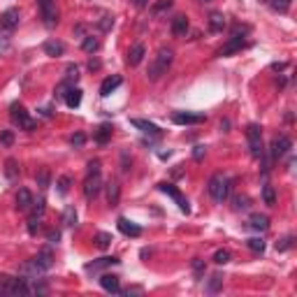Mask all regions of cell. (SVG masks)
Listing matches in <instances>:
<instances>
[{
    "label": "cell",
    "mask_w": 297,
    "mask_h": 297,
    "mask_svg": "<svg viewBox=\"0 0 297 297\" xmlns=\"http://www.w3.org/2000/svg\"><path fill=\"white\" fill-rule=\"evenodd\" d=\"M112 265H119V258H100V260H93L86 265V272L88 274H97V272H103V269H107V267Z\"/></svg>",
    "instance_id": "obj_16"
},
{
    "label": "cell",
    "mask_w": 297,
    "mask_h": 297,
    "mask_svg": "<svg viewBox=\"0 0 297 297\" xmlns=\"http://www.w3.org/2000/svg\"><path fill=\"white\" fill-rule=\"evenodd\" d=\"M188 28H190V24H188V17H183V14H176L174 19H172L170 24V31L174 37H186Z\"/></svg>",
    "instance_id": "obj_11"
},
{
    "label": "cell",
    "mask_w": 297,
    "mask_h": 297,
    "mask_svg": "<svg viewBox=\"0 0 297 297\" xmlns=\"http://www.w3.org/2000/svg\"><path fill=\"white\" fill-rule=\"evenodd\" d=\"M207 190H209V195L214 197V202H223L225 197H228V193H230V179H228L223 172H216V174L209 179V183H207Z\"/></svg>",
    "instance_id": "obj_2"
},
{
    "label": "cell",
    "mask_w": 297,
    "mask_h": 297,
    "mask_svg": "<svg viewBox=\"0 0 297 297\" xmlns=\"http://www.w3.org/2000/svg\"><path fill=\"white\" fill-rule=\"evenodd\" d=\"M63 225L65 228H74L77 225V212H74V207H65V212H63Z\"/></svg>",
    "instance_id": "obj_29"
},
{
    "label": "cell",
    "mask_w": 297,
    "mask_h": 297,
    "mask_svg": "<svg viewBox=\"0 0 297 297\" xmlns=\"http://www.w3.org/2000/svg\"><path fill=\"white\" fill-rule=\"evenodd\" d=\"M221 288H223V274H212V279L207 283V292H209V295H216Z\"/></svg>",
    "instance_id": "obj_28"
},
{
    "label": "cell",
    "mask_w": 297,
    "mask_h": 297,
    "mask_svg": "<svg viewBox=\"0 0 297 297\" xmlns=\"http://www.w3.org/2000/svg\"><path fill=\"white\" fill-rule=\"evenodd\" d=\"M88 67H91V70H97V67H100V63H97V61H91V63H88Z\"/></svg>",
    "instance_id": "obj_54"
},
{
    "label": "cell",
    "mask_w": 297,
    "mask_h": 297,
    "mask_svg": "<svg viewBox=\"0 0 297 297\" xmlns=\"http://www.w3.org/2000/svg\"><path fill=\"white\" fill-rule=\"evenodd\" d=\"M33 262H35V265L40 267L42 272H49V269L54 267V253H51L49 249H44V251H40V253L33 258Z\"/></svg>",
    "instance_id": "obj_15"
},
{
    "label": "cell",
    "mask_w": 297,
    "mask_h": 297,
    "mask_svg": "<svg viewBox=\"0 0 297 297\" xmlns=\"http://www.w3.org/2000/svg\"><path fill=\"white\" fill-rule=\"evenodd\" d=\"M35 179H37V186L40 188H49V170H40V174H37Z\"/></svg>",
    "instance_id": "obj_42"
},
{
    "label": "cell",
    "mask_w": 297,
    "mask_h": 297,
    "mask_svg": "<svg viewBox=\"0 0 297 297\" xmlns=\"http://www.w3.org/2000/svg\"><path fill=\"white\" fill-rule=\"evenodd\" d=\"M47 239L51 244H58V242H61V230H49L47 232Z\"/></svg>",
    "instance_id": "obj_47"
},
{
    "label": "cell",
    "mask_w": 297,
    "mask_h": 297,
    "mask_svg": "<svg viewBox=\"0 0 297 297\" xmlns=\"http://www.w3.org/2000/svg\"><path fill=\"white\" fill-rule=\"evenodd\" d=\"M44 209H47L44 200L33 202V207H31V216H28V232H31V235H37V232H40V228H42Z\"/></svg>",
    "instance_id": "obj_5"
},
{
    "label": "cell",
    "mask_w": 297,
    "mask_h": 297,
    "mask_svg": "<svg viewBox=\"0 0 297 297\" xmlns=\"http://www.w3.org/2000/svg\"><path fill=\"white\" fill-rule=\"evenodd\" d=\"M290 246H292V235H285L283 239H279V242H276V251H279V253L288 251Z\"/></svg>",
    "instance_id": "obj_39"
},
{
    "label": "cell",
    "mask_w": 297,
    "mask_h": 297,
    "mask_svg": "<svg viewBox=\"0 0 297 297\" xmlns=\"http://www.w3.org/2000/svg\"><path fill=\"white\" fill-rule=\"evenodd\" d=\"M133 5L135 7H146L149 5V0H133Z\"/></svg>",
    "instance_id": "obj_52"
},
{
    "label": "cell",
    "mask_w": 297,
    "mask_h": 297,
    "mask_svg": "<svg viewBox=\"0 0 297 297\" xmlns=\"http://www.w3.org/2000/svg\"><path fill=\"white\" fill-rule=\"evenodd\" d=\"M158 188H160L163 193H167V195H170L172 200H174L176 205H179V209H181L183 214H188V212H190V207H188V200L181 195V190H179V188H174L172 183H158Z\"/></svg>",
    "instance_id": "obj_8"
},
{
    "label": "cell",
    "mask_w": 297,
    "mask_h": 297,
    "mask_svg": "<svg viewBox=\"0 0 297 297\" xmlns=\"http://www.w3.org/2000/svg\"><path fill=\"white\" fill-rule=\"evenodd\" d=\"M290 149H292V140H290V137H288V135H279V137L272 142V151H269V153H272V158L276 160V158L285 156Z\"/></svg>",
    "instance_id": "obj_10"
},
{
    "label": "cell",
    "mask_w": 297,
    "mask_h": 297,
    "mask_svg": "<svg viewBox=\"0 0 297 297\" xmlns=\"http://www.w3.org/2000/svg\"><path fill=\"white\" fill-rule=\"evenodd\" d=\"M246 207H249V197H242V195L235 197V209H246Z\"/></svg>",
    "instance_id": "obj_48"
},
{
    "label": "cell",
    "mask_w": 297,
    "mask_h": 297,
    "mask_svg": "<svg viewBox=\"0 0 297 297\" xmlns=\"http://www.w3.org/2000/svg\"><path fill=\"white\" fill-rule=\"evenodd\" d=\"M100 190H103V179H100V174L86 176V181H84V197L86 200H95Z\"/></svg>",
    "instance_id": "obj_9"
},
{
    "label": "cell",
    "mask_w": 297,
    "mask_h": 297,
    "mask_svg": "<svg viewBox=\"0 0 297 297\" xmlns=\"http://www.w3.org/2000/svg\"><path fill=\"white\" fill-rule=\"evenodd\" d=\"M193 272H195V276H197V279H202V276H205V260L195 258V260H193Z\"/></svg>",
    "instance_id": "obj_41"
},
{
    "label": "cell",
    "mask_w": 297,
    "mask_h": 297,
    "mask_svg": "<svg viewBox=\"0 0 297 297\" xmlns=\"http://www.w3.org/2000/svg\"><path fill=\"white\" fill-rule=\"evenodd\" d=\"M246 31H249V28H239V26H237L235 31H232L230 42L225 44L223 49H219V54L216 56H230V54H235V51H239V49L244 47V33Z\"/></svg>",
    "instance_id": "obj_7"
},
{
    "label": "cell",
    "mask_w": 297,
    "mask_h": 297,
    "mask_svg": "<svg viewBox=\"0 0 297 297\" xmlns=\"http://www.w3.org/2000/svg\"><path fill=\"white\" fill-rule=\"evenodd\" d=\"M265 3H269V0H265Z\"/></svg>",
    "instance_id": "obj_55"
},
{
    "label": "cell",
    "mask_w": 297,
    "mask_h": 297,
    "mask_svg": "<svg viewBox=\"0 0 297 297\" xmlns=\"http://www.w3.org/2000/svg\"><path fill=\"white\" fill-rule=\"evenodd\" d=\"M172 121L179 123V126H195V123L205 121V116L202 114H188V112H174V114H172Z\"/></svg>",
    "instance_id": "obj_12"
},
{
    "label": "cell",
    "mask_w": 297,
    "mask_h": 297,
    "mask_svg": "<svg viewBox=\"0 0 297 297\" xmlns=\"http://www.w3.org/2000/svg\"><path fill=\"white\" fill-rule=\"evenodd\" d=\"M112 26H114V17H103L100 19V28H103V31H110Z\"/></svg>",
    "instance_id": "obj_45"
},
{
    "label": "cell",
    "mask_w": 297,
    "mask_h": 297,
    "mask_svg": "<svg viewBox=\"0 0 297 297\" xmlns=\"http://www.w3.org/2000/svg\"><path fill=\"white\" fill-rule=\"evenodd\" d=\"M144 54H146V49H144V44H135L133 49H130V54H128V65H140L142 63V58H144Z\"/></svg>",
    "instance_id": "obj_26"
},
{
    "label": "cell",
    "mask_w": 297,
    "mask_h": 297,
    "mask_svg": "<svg viewBox=\"0 0 297 297\" xmlns=\"http://www.w3.org/2000/svg\"><path fill=\"white\" fill-rule=\"evenodd\" d=\"M228 128H230V121H223V123H221V130H223V133H228Z\"/></svg>",
    "instance_id": "obj_53"
},
{
    "label": "cell",
    "mask_w": 297,
    "mask_h": 297,
    "mask_svg": "<svg viewBox=\"0 0 297 297\" xmlns=\"http://www.w3.org/2000/svg\"><path fill=\"white\" fill-rule=\"evenodd\" d=\"M116 225H119V230H121L126 237H140V235H142V228H140V225L133 223V221H128V219H123V216L116 221Z\"/></svg>",
    "instance_id": "obj_18"
},
{
    "label": "cell",
    "mask_w": 297,
    "mask_h": 297,
    "mask_svg": "<svg viewBox=\"0 0 297 297\" xmlns=\"http://www.w3.org/2000/svg\"><path fill=\"white\" fill-rule=\"evenodd\" d=\"M97 47H100V42H97L95 37H93V35H84V40H81V49H84V51L93 54Z\"/></svg>",
    "instance_id": "obj_31"
},
{
    "label": "cell",
    "mask_w": 297,
    "mask_h": 297,
    "mask_svg": "<svg viewBox=\"0 0 297 297\" xmlns=\"http://www.w3.org/2000/svg\"><path fill=\"white\" fill-rule=\"evenodd\" d=\"M121 170H123V172L130 170V163H128V153H123V156H121Z\"/></svg>",
    "instance_id": "obj_49"
},
{
    "label": "cell",
    "mask_w": 297,
    "mask_h": 297,
    "mask_svg": "<svg viewBox=\"0 0 297 297\" xmlns=\"http://www.w3.org/2000/svg\"><path fill=\"white\" fill-rule=\"evenodd\" d=\"M121 84H123L121 74H112V77H107L103 81V86H100V95H103V97L112 95V91H116V88H119Z\"/></svg>",
    "instance_id": "obj_17"
},
{
    "label": "cell",
    "mask_w": 297,
    "mask_h": 297,
    "mask_svg": "<svg viewBox=\"0 0 297 297\" xmlns=\"http://www.w3.org/2000/svg\"><path fill=\"white\" fill-rule=\"evenodd\" d=\"M5 174H7V179H12V181L19 176V165H17L14 158H10V160L5 163Z\"/></svg>",
    "instance_id": "obj_33"
},
{
    "label": "cell",
    "mask_w": 297,
    "mask_h": 297,
    "mask_svg": "<svg viewBox=\"0 0 297 297\" xmlns=\"http://www.w3.org/2000/svg\"><path fill=\"white\" fill-rule=\"evenodd\" d=\"M205 3H207V0H205Z\"/></svg>",
    "instance_id": "obj_56"
},
{
    "label": "cell",
    "mask_w": 297,
    "mask_h": 297,
    "mask_svg": "<svg viewBox=\"0 0 297 297\" xmlns=\"http://www.w3.org/2000/svg\"><path fill=\"white\" fill-rule=\"evenodd\" d=\"M112 133H114V126L112 123H103V126L95 128V133H93V140L97 142V144H107V142L112 140Z\"/></svg>",
    "instance_id": "obj_19"
},
{
    "label": "cell",
    "mask_w": 297,
    "mask_h": 297,
    "mask_svg": "<svg viewBox=\"0 0 297 297\" xmlns=\"http://www.w3.org/2000/svg\"><path fill=\"white\" fill-rule=\"evenodd\" d=\"M100 285H103L107 292H121V281L116 274H103L100 276Z\"/></svg>",
    "instance_id": "obj_20"
},
{
    "label": "cell",
    "mask_w": 297,
    "mask_h": 297,
    "mask_svg": "<svg viewBox=\"0 0 297 297\" xmlns=\"http://www.w3.org/2000/svg\"><path fill=\"white\" fill-rule=\"evenodd\" d=\"M285 67H288L285 63H274V65H272V70H276V72H283Z\"/></svg>",
    "instance_id": "obj_51"
},
{
    "label": "cell",
    "mask_w": 297,
    "mask_h": 297,
    "mask_svg": "<svg viewBox=\"0 0 297 297\" xmlns=\"http://www.w3.org/2000/svg\"><path fill=\"white\" fill-rule=\"evenodd\" d=\"M70 183H72V179H70L67 174L58 176V181H56V186H58V193H61V195H65L67 190H70Z\"/></svg>",
    "instance_id": "obj_37"
},
{
    "label": "cell",
    "mask_w": 297,
    "mask_h": 297,
    "mask_svg": "<svg viewBox=\"0 0 297 297\" xmlns=\"http://www.w3.org/2000/svg\"><path fill=\"white\" fill-rule=\"evenodd\" d=\"M193 156H195V160H200L202 156H205V146H195V151H193Z\"/></svg>",
    "instance_id": "obj_50"
},
{
    "label": "cell",
    "mask_w": 297,
    "mask_h": 297,
    "mask_svg": "<svg viewBox=\"0 0 297 297\" xmlns=\"http://www.w3.org/2000/svg\"><path fill=\"white\" fill-rule=\"evenodd\" d=\"M172 7V0H160V3H156V5L151 7V14L153 17H160V14L165 12V10H170Z\"/></svg>",
    "instance_id": "obj_35"
},
{
    "label": "cell",
    "mask_w": 297,
    "mask_h": 297,
    "mask_svg": "<svg viewBox=\"0 0 297 297\" xmlns=\"http://www.w3.org/2000/svg\"><path fill=\"white\" fill-rule=\"evenodd\" d=\"M17 26H19V10L10 7V10H5L3 17H0V28H5V31H14Z\"/></svg>",
    "instance_id": "obj_13"
},
{
    "label": "cell",
    "mask_w": 297,
    "mask_h": 297,
    "mask_svg": "<svg viewBox=\"0 0 297 297\" xmlns=\"http://www.w3.org/2000/svg\"><path fill=\"white\" fill-rule=\"evenodd\" d=\"M37 7H40V14L44 19V26L54 28L58 24V10H56L54 0H37Z\"/></svg>",
    "instance_id": "obj_6"
},
{
    "label": "cell",
    "mask_w": 297,
    "mask_h": 297,
    "mask_svg": "<svg viewBox=\"0 0 297 297\" xmlns=\"http://www.w3.org/2000/svg\"><path fill=\"white\" fill-rule=\"evenodd\" d=\"M269 5H272L276 12H288L292 5V0H269Z\"/></svg>",
    "instance_id": "obj_38"
},
{
    "label": "cell",
    "mask_w": 297,
    "mask_h": 297,
    "mask_svg": "<svg viewBox=\"0 0 297 297\" xmlns=\"http://www.w3.org/2000/svg\"><path fill=\"white\" fill-rule=\"evenodd\" d=\"M246 140H249V151L253 158H262L265 156V149H262V130L258 123H251L246 128Z\"/></svg>",
    "instance_id": "obj_4"
},
{
    "label": "cell",
    "mask_w": 297,
    "mask_h": 297,
    "mask_svg": "<svg viewBox=\"0 0 297 297\" xmlns=\"http://www.w3.org/2000/svg\"><path fill=\"white\" fill-rule=\"evenodd\" d=\"M10 116H12V121L17 123L21 130H26V133H33L37 128V123L33 121L31 116H28V112H26V107L24 105H19V103H14L12 107H10Z\"/></svg>",
    "instance_id": "obj_3"
},
{
    "label": "cell",
    "mask_w": 297,
    "mask_h": 297,
    "mask_svg": "<svg viewBox=\"0 0 297 297\" xmlns=\"http://www.w3.org/2000/svg\"><path fill=\"white\" fill-rule=\"evenodd\" d=\"M207 24H209V31H212V33H223V28H225V24H228V21H225L223 12H212V14H209V21H207Z\"/></svg>",
    "instance_id": "obj_22"
},
{
    "label": "cell",
    "mask_w": 297,
    "mask_h": 297,
    "mask_svg": "<svg viewBox=\"0 0 297 297\" xmlns=\"http://www.w3.org/2000/svg\"><path fill=\"white\" fill-rule=\"evenodd\" d=\"M88 174H100V160H88Z\"/></svg>",
    "instance_id": "obj_46"
},
{
    "label": "cell",
    "mask_w": 297,
    "mask_h": 297,
    "mask_svg": "<svg viewBox=\"0 0 297 297\" xmlns=\"http://www.w3.org/2000/svg\"><path fill=\"white\" fill-rule=\"evenodd\" d=\"M172 58H174V51L167 49V47H163L156 56H153V61H151V65H149L146 77L151 79V81H158L163 74H167V70H170V65H172Z\"/></svg>",
    "instance_id": "obj_1"
},
{
    "label": "cell",
    "mask_w": 297,
    "mask_h": 297,
    "mask_svg": "<svg viewBox=\"0 0 297 297\" xmlns=\"http://www.w3.org/2000/svg\"><path fill=\"white\" fill-rule=\"evenodd\" d=\"M130 123H133L135 128H140L142 133H146V135H156V137L160 135V128H158L156 123H151V121H144V119H133Z\"/></svg>",
    "instance_id": "obj_25"
},
{
    "label": "cell",
    "mask_w": 297,
    "mask_h": 297,
    "mask_svg": "<svg viewBox=\"0 0 297 297\" xmlns=\"http://www.w3.org/2000/svg\"><path fill=\"white\" fill-rule=\"evenodd\" d=\"M77 79H79L77 65H67V70H65V81H67V84H72V81H77Z\"/></svg>",
    "instance_id": "obj_40"
},
{
    "label": "cell",
    "mask_w": 297,
    "mask_h": 297,
    "mask_svg": "<svg viewBox=\"0 0 297 297\" xmlns=\"http://www.w3.org/2000/svg\"><path fill=\"white\" fill-rule=\"evenodd\" d=\"M65 105L67 107H72V110H77L79 105H81V88H67V93H65Z\"/></svg>",
    "instance_id": "obj_27"
},
{
    "label": "cell",
    "mask_w": 297,
    "mask_h": 297,
    "mask_svg": "<svg viewBox=\"0 0 297 297\" xmlns=\"http://www.w3.org/2000/svg\"><path fill=\"white\" fill-rule=\"evenodd\" d=\"M42 51H44L47 56H54V58H56V56H63V54H65V44L58 42V40H47V42L42 44Z\"/></svg>",
    "instance_id": "obj_21"
},
{
    "label": "cell",
    "mask_w": 297,
    "mask_h": 297,
    "mask_svg": "<svg viewBox=\"0 0 297 297\" xmlns=\"http://www.w3.org/2000/svg\"><path fill=\"white\" fill-rule=\"evenodd\" d=\"M114 242L110 232H97L95 235V246L97 249H110V244Z\"/></svg>",
    "instance_id": "obj_30"
},
{
    "label": "cell",
    "mask_w": 297,
    "mask_h": 297,
    "mask_svg": "<svg viewBox=\"0 0 297 297\" xmlns=\"http://www.w3.org/2000/svg\"><path fill=\"white\" fill-rule=\"evenodd\" d=\"M105 188H107V205L116 207L119 205V200H121V186H119L116 181H110Z\"/></svg>",
    "instance_id": "obj_24"
},
{
    "label": "cell",
    "mask_w": 297,
    "mask_h": 297,
    "mask_svg": "<svg viewBox=\"0 0 297 297\" xmlns=\"http://www.w3.org/2000/svg\"><path fill=\"white\" fill-rule=\"evenodd\" d=\"M262 200H265V205H269V207L276 205V193H274V186L267 183V186L262 188Z\"/></svg>",
    "instance_id": "obj_32"
},
{
    "label": "cell",
    "mask_w": 297,
    "mask_h": 297,
    "mask_svg": "<svg viewBox=\"0 0 297 297\" xmlns=\"http://www.w3.org/2000/svg\"><path fill=\"white\" fill-rule=\"evenodd\" d=\"M249 228L255 232H265L267 228H269V219H267L265 214H253L249 219Z\"/></svg>",
    "instance_id": "obj_23"
},
{
    "label": "cell",
    "mask_w": 297,
    "mask_h": 297,
    "mask_svg": "<svg viewBox=\"0 0 297 297\" xmlns=\"http://www.w3.org/2000/svg\"><path fill=\"white\" fill-rule=\"evenodd\" d=\"M246 246H249L253 253H262V251H265V242H262L260 237H253V239H249V242H246Z\"/></svg>",
    "instance_id": "obj_36"
},
{
    "label": "cell",
    "mask_w": 297,
    "mask_h": 297,
    "mask_svg": "<svg viewBox=\"0 0 297 297\" xmlns=\"http://www.w3.org/2000/svg\"><path fill=\"white\" fill-rule=\"evenodd\" d=\"M0 142H3L5 146H12V142H14L12 130H3V133H0Z\"/></svg>",
    "instance_id": "obj_44"
},
{
    "label": "cell",
    "mask_w": 297,
    "mask_h": 297,
    "mask_svg": "<svg viewBox=\"0 0 297 297\" xmlns=\"http://www.w3.org/2000/svg\"><path fill=\"white\" fill-rule=\"evenodd\" d=\"M214 262H216V265H228V262H230V251L228 249L216 251V253H214Z\"/></svg>",
    "instance_id": "obj_34"
},
{
    "label": "cell",
    "mask_w": 297,
    "mask_h": 297,
    "mask_svg": "<svg viewBox=\"0 0 297 297\" xmlns=\"http://www.w3.org/2000/svg\"><path fill=\"white\" fill-rule=\"evenodd\" d=\"M33 193L28 190V188H19V193H17V209L19 212H31V207H33Z\"/></svg>",
    "instance_id": "obj_14"
},
{
    "label": "cell",
    "mask_w": 297,
    "mask_h": 297,
    "mask_svg": "<svg viewBox=\"0 0 297 297\" xmlns=\"http://www.w3.org/2000/svg\"><path fill=\"white\" fill-rule=\"evenodd\" d=\"M84 142H86V135L84 133H77V135H72V137H70V144H72L74 149H81V146H84Z\"/></svg>",
    "instance_id": "obj_43"
}]
</instances>
